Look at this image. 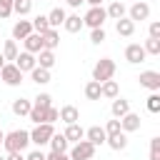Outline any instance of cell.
I'll return each instance as SVG.
<instances>
[{
	"mask_svg": "<svg viewBox=\"0 0 160 160\" xmlns=\"http://www.w3.org/2000/svg\"><path fill=\"white\" fill-rule=\"evenodd\" d=\"M30 22H32V32H40V35H42V32H48V30H50L48 15H38V18H35V20H30Z\"/></svg>",
	"mask_w": 160,
	"mask_h": 160,
	"instance_id": "obj_30",
	"label": "cell"
},
{
	"mask_svg": "<svg viewBox=\"0 0 160 160\" xmlns=\"http://www.w3.org/2000/svg\"><path fill=\"white\" fill-rule=\"evenodd\" d=\"M45 160H70V155H68V152H58V150H50V152L45 155Z\"/></svg>",
	"mask_w": 160,
	"mask_h": 160,
	"instance_id": "obj_41",
	"label": "cell"
},
{
	"mask_svg": "<svg viewBox=\"0 0 160 160\" xmlns=\"http://www.w3.org/2000/svg\"><path fill=\"white\" fill-rule=\"evenodd\" d=\"M110 112H112V118H122L125 112H130V100H125V98H112V105H110Z\"/></svg>",
	"mask_w": 160,
	"mask_h": 160,
	"instance_id": "obj_19",
	"label": "cell"
},
{
	"mask_svg": "<svg viewBox=\"0 0 160 160\" xmlns=\"http://www.w3.org/2000/svg\"><path fill=\"white\" fill-rule=\"evenodd\" d=\"M12 62H15V68H18L20 72H30V70L38 65V62H35V55H32V52H28V50L18 52V58H15Z\"/></svg>",
	"mask_w": 160,
	"mask_h": 160,
	"instance_id": "obj_11",
	"label": "cell"
},
{
	"mask_svg": "<svg viewBox=\"0 0 160 160\" xmlns=\"http://www.w3.org/2000/svg\"><path fill=\"white\" fill-rule=\"evenodd\" d=\"M145 58H148V52H145V48H142L140 42H130V45L125 48V60H128L130 65L145 62Z\"/></svg>",
	"mask_w": 160,
	"mask_h": 160,
	"instance_id": "obj_9",
	"label": "cell"
},
{
	"mask_svg": "<svg viewBox=\"0 0 160 160\" xmlns=\"http://www.w3.org/2000/svg\"><path fill=\"white\" fill-rule=\"evenodd\" d=\"M18 40H5V45H2V58H5V62H12L15 58H18Z\"/></svg>",
	"mask_w": 160,
	"mask_h": 160,
	"instance_id": "obj_27",
	"label": "cell"
},
{
	"mask_svg": "<svg viewBox=\"0 0 160 160\" xmlns=\"http://www.w3.org/2000/svg\"><path fill=\"white\" fill-rule=\"evenodd\" d=\"M150 160H160V138L150 140Z\"/></svg>",
	"mask_w": 160,
	"mask_h": 160,
	"instance_id": "obj_38",
	"label": "cell"
},
{
	"mask_svg": "<svg viewBox=\"0 0 160 160\" xmlns=\"http://www.w3.org/2000/svg\"><path fill=\"white\" fill-rule=\"evenodd\" d=\"M148 38H160V22H158V20L150 22V28H148Z\"/></svg>",
	"mask_w": 160,
	"mask_h": 160,
	"instance_id": "obj_42",
	"label": "cell"
},
{
	"mask_svg": "<svg viewBox=\"0 0 160 160\" xmlns=\"http://www.w3.org/2000/svg\"><path fill=\"white\" fill-rule=\"evenodd\" d=\"M30 108H32V102H30V100H25V98H15V100H12V112H15L18 118L28 115V112H30Z\"/></svg>",
	"mask_w": 160,
	"mask_h": 160,
	"instance_id": "obj_28",
	"label": "cell"
},
{
	"mask_svg": "<svg viewBox=\"0 0 160 160\" xmlns=\"http://www.w3.org/2000/svg\"><path fill=\"white\" fill-rule=\"evenodd\" d=\"M142 48H145L148 55H160V38H148Z\"/></svg>",
	"mask_w": 160,
	"mask_h": 160,
	"instance_id": "obj_33",
	"label": "cell"
},
{
	"mask_svg": "<svg viewBox=\"0 0 160 160\" xmlns=\"http://www.w3.org/2000/svg\"><path fill=\"white\" fill-rule=\"evenodd\" d=\"M85 98L88 100H100V82L98 80H90L85 85Z\"/></svg>",
	"mask_w": 160,
	"mask_h": 160,
	"instance_id": "obj_31",
	"label": "cell"
},
{
	"mask_svg": "<svg viewBox=\"0 0 160 160\" xmlns=\"http://www.w3.org/2000/svg\"><path fill=\"white\" fill-rule=\"evenodd\" d=\"M62 28H65L68 32H80V30H82V18H80V15H65Z\"/></svg>",
	"mask_w": 160,
	"mask_h": 160,
	"instance_id": "obj_26",
	"label": "cell"
},
{
	"mask_svg": "<svg viewBox=\"0 0 160 160\" xmlns=\"http://www.w3.org/2000/svg\"><path fill=\"white\" fill-rule=\"evenodd\" d=\"M128 18H130L132 22L148 20V18H150V5H148L145 0H135V2L130 5V10H128Z\"/></svg>",
	"mask_w": 160,
	"mask_h": 160,
	"instance_id": "obj_8",
	"label": "cell"
},
{
	"mask_svg": "<svg viewBox=\"0 0 160 160\" xmlns=\"http://www.w3.org/2000/svg\"><path fill=\"white\" fill-rule=\"evenodd\" d=\"M28 145H30V132L28 130H10L2 138V148L8 152H22Z\"/></svg>",
	"mask_w": 160,
	"mask_h": 160,
	"instance_id": "obj_1",
	"label": "cell"
},
{
	"mask_svg": "<svg viewBox=\"0 0 160 160\" xmlns=\"http://www.w3.org/2000/svg\"><path fill=\"white\" fill-rule=\"evenodd\" d=\"M0 160H2V155H0Z\"/></svg>",
	"mask_w": 160,
	"mask_h": 160,
	"instance_id": "obj_49",
	"label": "cell"
},
{
	"mask_svg": "<svg viewBox=\"0 0 160 160\" xmlns=\"http://www.w3.org/2000/svg\"><path fill=\"white\" fill-rule=\"evenodd\" d=\"M105 12H108V18L110 20H120V18H125V12H128V8L120 2V0H112L108 8H105Z\"/></svg>",
	"mask_w": 160,
	"mask_h": 160,
	"instance_id": "obj_23",
	"label": "cell"
},
{
	"mask_svg": "<svg viewBox=\"0 0 160 160\" xmlns=\"http://www.w3.org/2000/svg\"><path fill=\"white\" fill-rule=\"evenodd\" d=\"M112 132H120V118L108 120V125H105V135H112Z\"/></svg>",
	"mask_w": 160,
	"mask_h": 160,
	"instance_id": "obj_40",
	"label": "cell"
},
{
	"mask_svg": "<svg viewBox=\"0 0 160 160\" xmlns=\"http://www.w3.org/2000/svg\"><path fill=\"white\" fill-rule=\"evenodd\" d=\"M30 80H32L35 85H48V82H50V70H45V68H40V65H35V68L30 70Z\"/></svg>",
	"mask_w": 160,
	"mask_h": 160,
	"instance_id": "obj_24",
	"label": "cell"
},
{
	"mask_svg": "<svg viewBox=\"0 0 160 160\" xmlns=\"http://www.w3.org/2000/svg\"><path fill=\"white\" fill-rule=\"evenodd\" d=\"M52 132H55L52 122H40V125H35L30 130V142L38 145V148H42V145H48V140L52 138Z\"/></svg>",
	"mask_w": 160,
	"mask_h": 160,
	"instance_id": "obj_4",
	"label": "cell"
},
{
	"mask_svg": "<svg viewBox=\"0 0 160 160\" xmlns=\"http://www.w3.org/2000/svg\"><path fill=\"white\" fill-rule=\"evenodd\" d=\"M65 140L68 142H78V140H82L85 138V130H82V125L80 122H70V125H65Z\"/></svg>",
	"mask_w": 160,
	"mask_h": 160,
	"instance_id": "obj_17",
	"label": "cell"
},
{
	"mask_svg": "<svg viewBox=\"0 0 160 160\" xmlns=\"http://www.w3.org/2000/svg\"><path fill=\"white\" fill-rule=\"evenodd\" d=\"M30 10H32V0H12V12L28 15Z\"/></svg>",
	"mask_w": 160,
	"mask_h": 160,
	"instance_id": "obj_32",
	"label": "cell"
},
{
	"mask_svg": "<svg viewBox=\"0 0 160 160\" xmlns=\"http://www.w3.org/2000/svg\"><path fill=\"white\" fill-rule=\"evenodd\" d=\"M138 82H140V88H148L150 92H158V90H160V72H155V70H142V72L138 75Z\"/></svg>",
	"mask_w": 160,
	"mask_h": 160,
	"instance_id": "obj_7",
	"label": "cell"
},
{
	"mask_svg": "<svg viewBox=\"0 0 160 160\" xmlns=\"http://www.w3.org/2000/svg\"><path fill=\"white\" fill-rule=\"evenodd\" d=\"M58 120H60V112H58V108L50 105V108L45 110V122H58Z\"/></svg>",
	"mask_w": 160,
	"mask_h": 160,
	"instance_id": "obj_39",
	"label": "cell"
},
{
	"mask_svg": "<svg viewBox=\"0 0 160 160\" xmlns=\"http://www.w3.org/2000/svg\"><path fill=\"white\" fill-rule=\"evenodd\" d=\"M60 45V32H58V28H50L48 32H42V48L45 50H55Z\"/></svg>",
	"mask_w": 160,
	"mask_h": 160,
	"instance_id": "obj_20",
	"label": "cell"
},
{
	"mask_svg": "<svg viewBox=\"0 0 160 160\" xmlns=\"http://www.w3.org/2000/svg\"><path fill=\"white\" fill-rule=\"evenodd\" d=\"M58 112H60V120H62L65 125H70V122H80V110H78L75 105H62Z\"/></svg>",
	"mask_w": 160,
	"mask_h": 160,
	"instance_id": "obj_16",
	"label": "cell"
},
{
	"mask_svg": "<svg viewBox=\"0 0 160 160\" xmlns=\"http://www.w3.org/2000/svg\"><path fill=\"white\" fill-rule=\"evenodd\" d=\"M85 2H90V5H102V0H85Z\"/></svg>",
	"mask_w": 160,
	"mask_h": 160,
	"instance_id": "obj_46",
	"label": "cell"
},
{
	"mask_svg": "<svg viewBox=\"0 0 160 160\" xmlns=\"http://www.w3.org/2000/svg\"><path fill=\"white\" fill-rule=\"evenodd\" d=\"M30 32H32V22L30 20H18L12 25V40H25Z\"/></svg>",
	"mask_w": 160,
	"mask_h": 160,
	"instance_id": "obj_14",
	"label": "cell"
},
{
	"mask_svg": "<svg viewBox=\"0 0 160 160\" xmlns=\"http://www.w3.org/2000/svg\"><path fill=\"white\" fill-rule=\"evenodd\" d=\"M32 2H35V0H32Z\"/></svg>",
	"mask_w": 160,
	"mask_h": 160,
	"instance_id": "obj_50",
	"label": "cell"
},
{
	"mask_svg": "<svg viewBox=\"0 0 160 160\" xmlns=\"http://www.w3.org/2000/svg\"><path fill=\"white\" fill-rule=\"evenodd\" d=\"M68 155H70V160H92V155H95V145L88 142V140L82 138V140L72 142V148H70Z\"/></svg>",
	"mask_w": 160,
	"mask_h": 160,
	"instance_id": "obj_5",
	"label": "cell"
},
{
	"mask_svg": "<svg viewBox=\"0 0 160 160\" xmlns=\"http://www.w3.org/2000/svg\"><path fill=\"white\" fill-rule=\"evenodd\" d=\"M25 160H45V152L38 148V150H32V152H28L25 155Z\"/></svg>",
	"mask_w": 160,
	"mask_h": 160,
	"instance_id": "obj_43",
	"label": "cell"
},
{
	"mask_svg": "<svg viewBox=\"0 0 160 160\" xmlns=\"http://www.w3.org/2000/svg\"><path fill=\"white\" fill-rule=\"evenodd\" d=\"M145 105H148L150 112H160V95H158V92H150L148 100H145Z\"/></svg>",
	"mask_w": 160,
	"mask_h": 160,
	"instance_id": "obj_34",
	"label": "cell"
},
{
	"mask_svg": "<svg viewBox=\"0 0 160 160\" xmlns=\"http://www.w3.org/2000/svg\"><path fill=\"white\" fill-rule=\"evenodd\" d=\"M140 125H142V122H140V115L132 112V110L125 112V115L120 118V130H122V132H138Z\"/></svg>",
	"mask_w": 160,
	"mask_h": 160,
	"instance_id": "obj_10",
	"label": "cell"
},
{
	"mask_svg": "<svg viewBox=\"0 0 160 160\" xmlns=\"http://www.w3.org/2000/svg\"><path fill=\"white\" fill-rule=\"evenodd\" d=\"M105 20H108V12H105L102 5H90V10L82 15V25H88L90 30L92 28H102Z\"/></svg>",
	"mask_w": 160,
	"mask_h": 160,
	"instance_id": "obj_3",
	"label": "cell"
},
{
	"mask_svg": "<svg viewBox=\"0 0 160 160\" xmlns=\"http://www.w3.org/2000/svg\"><path fill=\"white\" fill-rule=\"evenodd\" d=\"M12 15V0H0V20Z\"/></svg>",
	"mask_w": 160,
	"mask_h": 160,
	"instance_id": "obj_37",
	"label": "cell"
},
{
	"mask_svg": "<svg viewBox=\"0 0 160 160\" xmlns=\"http://www.w3.org/2000/svg\"><path fill=\"white\" fill-rule=\"evenodd\" d=\"M2 160H25V155L22 152H8V158H2Z\"/></svg>",
	"mask_w": 160,
	"mask_h": 160,
	"instance_id": "obj_44",
	"label": "cell"
},
{
	"mask_svg": "<svg viewBox=\"0 0 160 160\" xmlns=\"http://www.w3.org/2000/svg\"><path fill=\"white\" fill-rule=\"evenodd\" d=\"M120 95V88H118V82L110 78V80H105V82H100V98H108V100H112V98H118Z\"/></svg>",
	"mask_w": 160,
	"mask_h": 160,
	"instance_id": "obj_22",
	"label": "cell"
},
{
	"mask_svg": "<svg viewBox=\"0 0 160 160\" xmlns=\"http://www.w3.org/2000/svg\"><path fill=\"white\" fill-rule=\"evenodd\" d=\"M2 138H5V132H2V130H0V148H2Z\"/></svg>",
	"mask_w": 160,
	"mask_h": 160,
	"instance_id": "obj_48",
	"label": "cell"
},
{
	"mask_svg": "<svg viewBox=\"0 0 160 160\" xmlns=\"http://www.w3.org/2000/svg\"><path fill=\"white\" fill-rule=\"evenodd\" d=\"M105 28H92L90 30V42H95V45H100V42H105Z\"/></svg>",
	"mask_w": 160,
	"mask_h": 160,
	"instance_id": "obj_35",
	"label": "cell"
},
{
	"mask_svg": "<svg viewBox=\"0 0 160 160\" xmlns=\"http://www.w3.org/2000/svg\"><path fill=\"white\" fill-rule=\"evenodd\" d=\"M35 62L40 65V68H45V70H50L52 65H55V50H40L38 55H35Z\"/></svg>",
	"mask_w": 160,
	"mask_h": 160,
	"instance_id": "obj_21",
	"label": "cell"
},
{
	"mask_svg": "<svg viewBox=\"0 0 160 160\" xmlns=\"http://www.w3.org/2000/svg\"><path fill=\"white\" fill-rule=\"evenodd\" d=\"M0 82H5V85H10V88H18V85L22 82V72L15 68V62H5V65H2V70H0Z\"/></svg>",
	"mask_w": 160,
	"mask_h": 160,
	"instance_id": "obj_6",
	"label": "cell"
},
{
	"mask_svg": "<svg viewBox=\"0 0 160 160\" xmlns=\"http://www.w3.org/2000/svg\"><path fill=\"white\" fill-rule=\"evenodd\" d=\"M65 10L62 8H52L50 12H48V22H50V28H60L62 25V20H65Z\"/></svg>",
	"mask_w": 160,
	"mask_h": 160,
	"instance_id": "obj_29",
	"label": "cell"
},
{
	"mask_svg": "<svg viewBox=\"0 0 160 160\" xmlns=\"http://www.w3.org/2000/svg\"><path fill=\"white\" fill-rule=\"evenodd\" d=\"M2 65H5V58H2V52H0V70H2Z\"/></svg>",
	"mask_w": 160,
	"mask_h": 160,
	"instance_id": "obj_47",
	"label": "cell"
},
{
	"mask_svg": "<svg viewBox=\"0 0 160 160\" xmlns=\"http://www.w3.org/2000/svg\"><path fill=\"white\" fill-rule=\"evenodd\" d=\"M22 45H25V50H28V52L38 55V52L42 50V35H40V32H30V35L22 40Z\"/></svg>",
	"mask_w": 160,
	"mask_h": 160,
	"instance_id": "obj_15",
	"label": "cell"
},
{
	"mask_svg": "<svg viewBox=\"0 0 160 160\" xmlns=\"http://www.w3.org/2000/svg\"><path fill=\"white\" fill-rule=\"evenodd\" d=\"M105 145L110 148V150H115V152H120V150H125L128 148V132H112V135H108V140H105Z\"/></svg>",
	"mask_w": 160,
	"mask_h": 160,
	"instance_id": "obj_13",
	"label": "cell"
},
{
	"mask_svg": "<svg viewBox=\"0 0 160 160\" xmlns=\"http://www.w3.org/2000/svg\"><path fill=\"white\" fill-rule=\"evenodd\" d=\"M112 75H115V60H110V58H100V60L92 65V80L105 82V80H110Z\"/></svg>",
	"mask_w": 160,
	"mask_h": 160,
	"instance_id": "obj_2",
	"label": "cell"
},
{
	"mask_svg": "<svg viewBox=\"0 0 160 160\" xmlns=\"http://www.w3.org/2000/svg\"><path fill=\"white\" fill-rule=\"evenodd\" d=\"M85 140H88V142H92L95 148H98V145H105V140H108V135H105V128H100V125H92V128H88V130H85Z\"/></svg>",
	"mask_w": 160,
	"mask_h": 160,
	"instance_id": "obj_12",
	"label": "cell"
},
{
	"mask_svg": "<svg viewBox=\"0 0 160 160\" xmlns=\"http://www.w3.org/2000/svg\"><path fill=\"white\" fill-rule=\"evenodd\" d=\"M32 105H38V108H50V105H52V98H50L48 92H38L35 100H32Z\"/></svg>",
	"mask_w": 160,
	"mask_h": 160,
	"instance_id": "obj_36",
	"label": "cell"
},
{
	"mask_svg": "<svg viewBox=\"0 0 160 160\" xmlns=\"http://www.w3.org/2000/svg\"><path fill=\"white\" fill-rule=\"evenodd\" d=\"M82 2H85V0H68V5H70V8H80Z\"/></svg>",
	"mask_w": 160,
	"mask_h": 160,
	"instance_id": "obj_45",
	"label": "cell"
},
{
	"mask_svg": "<svg viewBox=\"0 0 160 160\" xmlns=\"http://www.w3.org/2000/svg\"><path fill=\"white\" fill-rule=\"evenodd\" d=\"M48 145H50V150H58V152H68V148H70V142L65 140L62 132H52V138L48 140Z\"/></svg>",
	"mask_w": 160,
	"mask_h": 160,
	"instance_id": "obj_25",
	"label": "cell"
},
{
	"mask_svg": "<svg viewBox=\"0 0 160 160\" xmlns=\"http://www.w3.org/2000/svg\"><path fill=\"white\" fill-rule=\"evenodd\" d=\"M115 32H118L120 38H130V35L135 32V22H132L130 18H120V20H115Z\"/></svg>",
	"mask_w": 160,
	"mask_h": 160,
	"instance_id": "obj_18",
	"label": "cell"
}]
</instances>
